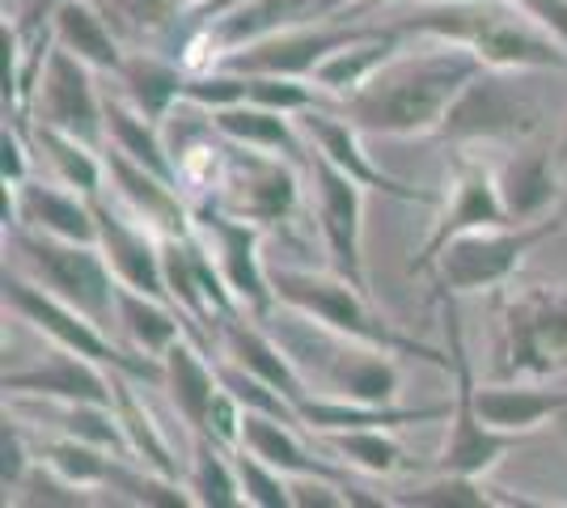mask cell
<instances>
[{
    "mask_svg": "<svg viewBox=\"0 0 567 508\" xmlns=\"http://www.w3.org/2000/svg\"><path fill=\"white\" fill-rule=\"evenodd\" d=\"M381 4H394V0H381Z\"/></svg>",
    "mask_w": 567,
    "mask_h": 508,
    "instance_id": "49",
    "label": "cell"
},
{
    "mask_svg": "<svg viewBox=\"0 0 567 508\" xmlns=\"http://www.w3.org/2000/svg\"><path fill=\"white\" fill-rule=\"evenodd\" d=\"M259 318H241V310L237 314H225L220 322H216V339H220V348H225V356L234 364H241L246 373H255V377H262V382H271L276 390H284L292 403H301L309 390V377L297 369V361H292V352L284 348L280 339H271L262 326H255Z\"/></svg>",
    "mask_w": 567,
    "mask_h": 508,
    "instance_id": "22",
    "label": "cell"
},
{
    "mask_svg": "<svg viewBox=\"0 0 567 508\" xmlns=\"http://www.w3.org/2000/svg\"><path fill=\"white\" fill-rule=\"evenodd\" d=\"M22 4H25V0H18V9H22Z\"/></svg>",
    "mask_w": 567,
    "mask_h": 508,
    "instance_id": "50",
    "label": "cell"
},
{
    "mask_svg": "<svg viewBox=\"0 0 567 508\" xmlns=\"http://www.w3.org/2000/svg\"><path fill=\"white\" fill-rule=\"evenodd\" d=\"M555 162H559V169H567V123H564V136H559V145H555Z\"/></svg>",
    "mask_w": 567,
    "mask_h": 508,
    "instance_id": "48",
    "label": "cell"
},
{
    "mask_svg": "<svg viewBox=\"0 0 567 508\" xmlns=\"http://www.w3.org/2000/svg\"><path fill=\"white\" fill-rule=\"evenodd\" d=\"M390 505L402 508H487L496 505L492 487H483V479L474 475H453V470H436V479L399 491V496H385Z\"/></svg>",
    "mask_w": 567,
    "mask_h": 508,
    "instance_id": "38",
    "label": "cell"
},
{
    "mask_svg": "<svg viewBox=\"0 0 567 508\" xmlns=\"http://www.w3.org/2000/svg\"><path fill=\"white\" fill-rule=\"evenodd\" d=\"M483 69L474 51L457 43H436L424 55H394L352 97H343L339 115L364 136H436L450 115L453 97Z\"/></svg>",
    "mask_w": 567,
    "mask_h": 508,
    "instance_id": "1",
    "label": "cell"
},
{
    "mask_svg": "<svg viewBox=\"0 0 567 508\" xmlns=\"http://www.w3.org/2000/svg\"><path fill=\"white\" fill-rule=\"evenodd\" d=\"M94 4L118 30V39L132 48L174 43L183 30V18H187V0H94Z\"/></svg>",
    "mask_w": 567,
    "mask_h": 508,
    "instance_id": "35",
    "label": "cell"
},
{
    "mask_svg": "<svg viewBox=\"0 0 567 508\" xmlns=\"http://www.w3.org/2000/svg\"><path fill=\"white\" fill-rule=\"evenodd\" d=\"M106 178H111V191H115L118 204L136 220H144L157 238H187L195 229L183 187H174L169 178L153 174L148 166L132 162L127 153H118L111 145H106Z\"/></svg>",
    "mask_w": 567,
    "mask_h": 508,
    "instance_id": "19",
    "label": "cell"
},
{
    "mask_svg": "<svg viewBox=\"0 0 567 508\" xmlns=\"http://www.w3.org/2000/svg\"><path fill=\"white\" fill-rule=\"evenodd\" d=\"M25 127H30L34 148H43L51 174H55L64 187L90 195V199L102 195V187H106V153H102V148L85 145V141H76L69 132L43 127V123H25Z\"/></svg>",
    "mask_w": 567,
    "mask_h": 508,
    "instance_id": "33",
    "label": "cell"
},
{
    "mask_svg": "<svg viewBox=\"0 0 567 508\" xmlns=\"http://www.w3.org/2000/svg\"><path fill=\"white\" fill-rule=\"evenodd\" d=\"M499 195H504V208L513 220H538L559 212V162L555 153L534 148L529 141L517 145V153L496 169Z\"/></svg>",
    "mask_w": 567,
    "mask_h": 508,
    "instance_id": "24",
    "label": "cell"
},
{
    "mask_svg": "<svg viewBox=\"0 0 567 508\" xmlns=\"http://www.w3.org/2000/svg\"><path fill=\"white\" fill-rule=\"evenodd\" d=\"M529 73L478 69L466 90L453 97L441 123L445 145H525L543 127V102L525 85Z\"/></svg>",
    "mask_w": 567,
    "mask_h": 508,
    "instance_id": "7",
    "label": "cell"
},
{
    "mask_svg": "<svg viewBox=\"0 0 567 508\" xmlns=\"http://www.w3.org/2000/svg\"><path fill=\"white\" fill-rule=\"evenodd\" d=\"M567 229V212H550L538 220H508V225H492V229H471L462 238H453L436 259H432V284L436 297H474V292L504 289L520 263L546 246L550 238H559Z\"/></svg>",
    "mask_w": 567,
    "mask_h": 508,
    "instance_id": "6",
    "label": "cell"
},
{
    "mask_svg": "<svg viewBox=\"0 0 567 508\" xmlns=\"http://www.w3.org/2000/svg\"><path fill=\"white\" fill-rule=\"evenodd\" d=\"M187 487L199 508H246V491H241L234 449L216 445L208 436H195Z\"/></svg>",
    "mask_w": 567,
    "mask_h": 508,
    "instance_id": "36",
    "label": "cell"
},
{
    "mask_svg": "<svg viewBox=\"0 0 567 508\" xmlns=\"http://www.w3.org/2000/svg\"><path fill=\"white\" fill-rule=\"evenodd\" d=\"M0 174H4V187H18L34 174L30 169V145L22 141L18 120H4V132H0Z\"/></svg>",
    "mask_w": 567,
    "mask_h": 508,
    "instance_id": "42",
    "label": "cell"
},
{
    "mask_svg": "<svg viewBox=\"0 0 567 508\" xmlns=\"http://www.w3.org/2000/svg\"><path fill=\"white\" fill-rule=\"evenodd\" d=\"M190 217H195V234L199 242L208 246L213 263L220 267L225 284L237 297V305L246 314H255L259 322L276 314V289H271V267H262L259 238L262 229L255 220L234 217L229 208H220L213 195H204L199 204H190Z\"/></svg>",
    "mask_w": 567,
    "mask_h": 508,
    "instance_id": "10",
    "label": "cell"
},
{
    "mask_svg": "<svg viewBox=\"0 0 567 508\" xmlns=\"http://www.w3.org/2000/svg\"><path fill=\"white\" fill-rule=\"evenodd\" d=\"M309 183L318 204V229L331 255V271L352 280L355 289L369 292V267H364V187L352 174L327 162L318 148H309Z\"/></svg>",
    "mask_w": 567,
    "mask_h": 508,
    "instance_id": "14",
    "label": "cell"
},
{
    "mask_svg": "<svg viewBox=\"0 0 567 508\" xmlns=\"http://www.w3.org/2000/svg\"><path fill=\"white\" fill-rule=\"evenodd\" d=\"M162 364H166L169 403L178 407V415H183V424H187L190 433H204L208 412H213V403L220 398V390H225L216 364L204 361V348L190 335L178 339L166 356H162Z\"/></svg>",
    "mask_w": 567,
    "mask_h": 508,
    "instance_id": "28",
    "label": "cell"
},
{
    "mask_svg": "<svg viewBox=\"0 0 567 508\" xmlns=\"http://www.w3.org/2000/svg\"><path fill=\"white\" fill-rule=\"evenodd\" d=\"M313 361H318V377L327 386L322 394H339V398H355V403H378V407L399 403L402 369L394 361V352H385V348L339 339L327 331V352H318Z\"/></svg>",
    "mask_w": 567,
    "mask_h": 508,
    "instance_id": "17",
    "label": "cell"
},
{
    "mask_svg": "<svg viewBox=\"0 0 567 508\" xmlns=\"http://www.w3.org/2000/svg\"><path fill=\"white\" fill-rule=\"evenodd\" d=\"M564 424H567V415H564Z\"/></svg>",
    "mask_w": 567,
    "mask_h": 508,
    "instance_id": "52",
    "label": "cell"
},
{
    "mask_svg": "<svg viewBox=\"0 0 567 508\" xmlns=\"http://www.w3.org/2000/svg\"><path fill=\"white\" fill-rule=\"evenodd\" d=\"M474 398L487 424L520 436L567 415V390H546L543 382H487L474 390Z\"/></svg>",
    "mask_w": 567,
    "mask_h": 508,
    "instance_id": "26",
    "label": "cell"
},
{
    "mask_svg": "<svg viewBox=\"0 0 567 508\" xmlns=\"http://www.w3.org/2000/svg\"><path fill=\"white\" fill-rule=\"evenodd\" d=\"M4 191L13 195V229H34V234H51V238H64V242H97L94 199L64 187L60 178L39 183L30 174L25 183L4 187Z\"/></svg>",
    "mask_w": 567,
    "mask_h": 508,
    "instance_id": "21",
    "label": "cell"
},
{
    "mask_svg": "<svg viewBox=\"0 0 567 508\" xmlns=\"http://www.w3.org/2000/svg\"><path fill=\"white\" fill-rule=\"evenodd\" d=\"M402 39H406L402 25H381L378 34H369V39H360V43H348V48H339L334 55H327V60L313 69L309 81L334 97H352L360 85L373 81L378 69H385V64L399 55Z\"/></svg>",
    "mask_w": 567,
    "mask_h": 508,
    "instance_id": "29",
    "label": "cell"
},
{
    "mask_svg": "<svg viewBox=\"0 0 567 508\" xmlns=\"http://www.w3.org/2000/svg\"><path fill=\"white\" fill-rule=\"evenodd\" d=\"M136 386H141V382L115 373V415H118V424H123V436H127V454H132V462L148 466V470H162V475H174V479H178V458H174L169 440L162 436V428H157V419H153L148 407L136 398Z\"/></svg>",
    "mask_w": 567,
    "mask_h": 508,
    "instance_id": "34",
    "label": "cell"
},
{
    "mask_svg": "<svg viewBox=\"0 0 567 508\" xmlns=\"http://www.w3.org/2000/svg\"><path fill=\"white\" fill-rule=\"evenodd\" d=\"M94 217H97V250L106 255V263H111L118 284L169 301L162 238H157L144 220L132 217L123 204H111L106 191L94 195ZM169 305H174V301H169Z\"/></svg>",
    "mask_w": 567,
    "mask_h": 508,
    "instance_id": "16",
    "label": "cell"
},
{
    "mask_svg": "<svg viewBox=\"0 0 567 508\" xmlns=\"http://www.w3.org/2000/svg\"><path fill=\"white\" fill-rule=\"evenodd\" d=\"M339 4H352L355 13H360V18H364V13H373V9H378L381 0H339Z\"/></svg>",
    "mask_w": 567,
    "mask_h": 508,
    "instance_id": "47",
    "label": "cell"
},
{
    "mask_svg": "<svg viewBox=\"0 0 567 508\" xmlns=\"http://www.w3.org/2000/svg\"><path fill=\"white\" fill-rule=\"evenodd\" d=\"M237 475H241V491L250 508H292V479L276 470L271 462H262L250 449H234Z\"/></svg>",
    "mask_w": 567,
    "mask_h": 508,
    "instance_id": "39",
    "label": "cell"
},
{
    "mask_svg": "<svg viewBox=\"0 0 567 508\" xmlns=\"http://www.w3.org/2000/svg\"><path fill=\"white\" fill-rule=\"evenodd\" d=\"M390 433L394 428H343V433H322V440L331 454H339V462L385 479V475L402 470V462H406L402 445Z\"/></svg>",
    "mask_w": 567,
    "mask_h": 508,
    "instance_id": "37",
    "label": "cell"
},
{
    "mask_svg": "<svg viewBox=\"0 0 567 508\" xmlns=\"http://www.w3.org/2000/svg\"><path fill=\"white\" fill-rule=\"evenodd\" d=\"M567 377V289L504 284L496 301L492 382H555Z\"/></svg>",
    "mask_w": 567,
    "mask_h": 508,
    "instance_id": "4",
    "label": "cell"
},
{
    "mask_svg": "<svg viewBox=\"0 0 567 508\" xmlns=\"http://www.w3.org/2000/svg\"><path fill=\"white\" fill-rule=\"evenodd\" d=\"M513 4H520L534 22H543L567 48V0H513Z\"/></svg>",
    "mask_w": 567,
    "mask_h": 508,
    "instance_id": "44",
    "label": "cell"
},
{
    "mask_svg": "<svg viewBox=\"0 0 567 508\" xmlns=\"http://www.w3.org/2000/svg\"><path fill=\"white\" fill-rule=\"evenodd\" d=\"M213 199L220 208H229L234 217L255 220L259 229H267L297 212L301 178L292 169V157H284V153L225 141V166H220Z\"/></svg>",
    "mask_w": 567,
    "mask_h": 508,
    "instance_id": "11",
    "label": "cell"
},
{
    "mask_svg": "<svg viewBox=\"0 0 567 508\" xmlns=\"http://www.w3.org/2000/svg\"><path fill=\"white\" fill-rule=\"evenodd\" d=\"M508 208H504V195H499V178L492 166H483V162H471V157H457V166H453V183H450V204H445V212L436 217L432 225V234H427V242L420 246V255L411 259V276H427V267L432 259L453 242V238H462V234H471V229H492V225H508Z\"/></svg>",
    "mask_w": 567,
    "mask_h": 508,
    "instance_id": "15",
    "label": "cell"
},
{
    "mask_svg": "<svg viewBox=\"0 0 567 508\" xmlns=\"http://www.w3.org/2000/svg\"><path fill=\"white\" fill-rule=\"evenodd\" d=\"M453 403H432V407H378V403H355V398H339V394H322L309 390L297 403L301 428L313 436L343 433V428H402V424H427V419H450Z\"/></svg>",
    "mask_w": 567,
    "mask_h": 508,
    "instance_id": "23",
    "label": "cell"
},
{
    "mask_svg": "<svg viewBox=\"0 0 567 508\" xmlns=\"http://www.w3.org/2000/svg\"><path fill=\"white\" fill-rule=\"evenodd\" d=\"M432 43H457L483 69L508 73H567V48L513 0H424L411 18L394 22Z\"/></svg>",
    "mask_w": 567,
    "mask_h": 508,
    "instance_id": "2",
    "label": "cell"
},
{
    "mask_svg": "<svg viewBox=\"0 0 567 508\" xmlns=\"http://www.w3.org/2000/svg\"><path fill=\"white\" fill-rule=\"evenodd\" d=\"M115 76L123 85V97L153 123H166L174 106H187L183 90H187L190 69L178 64V55H169V51H127Z\"/></svg>",
    "mask_w": 567,
    "mask_h": 508,
    "instance_id": "25",
    "label": "cell"
},
{
    "mask_svg": "<svg viewBox=\"0 0 567 508\" xmlns=\"http://www.w3.org/2000/svg\"><path fill=\"white\" fill-rule=\"evenodd\" d=\"M271 289H276V301L288 314L309 318L313 326L331 331L339 339H355V343H373V348H385L394 356H415V361H427L432 369H453L450 352H436L420 339L402 335L394 322L369 305V292L355 289L352 280H343L339 271H306V267H271Z\"/></svg>",
    "mask_w": 567,
    "mask_h": 508,
    "instance_id": "3",
    "label": "cell"
},
{
    "mask_svg": "<svg viewBox=\"0 0 567 508\" xmlns=\"http://www.w3.org/2000/svg\"><path fill=\"white\" fill-rule=\"evenodd\" d=\"M246 102H259V106H271V111H284V115H301L313 106V81L306 76H271V73H246Z\"/></svg>",
    "mask_w": 567,
    "mask_h": 508,
    "instance_id": "40",
    "label": "cell"
},
{
    "mask_svg": "<svg viewBox=\"0 0 567 508\" xmlns=\"http://www.w3.org/2000/svg\"><path fill=\"white\" fill-rule=\"evenodd\" d=\"M60 4H64V0H25L22 9L13 13V22L22 25V30H48Z\"/></svg>",
    "mask_w": 567,
    "mask_h": 508,
    "instance_id": "46",
    "label": "cell"
},
{
    "mask_svg": "<svg viewBox=\"0 0 567 508\" xmlns=\"http://www.w3.org/2000/svg\"><path fill=\"white\" fill-rule=\"evenodd\" d=\"M441 314H445V331H450V356H453V407H450V433L441 445L436 470H453V475H474L487 479L499 462L508 458L520 445V433H504L496 424H487L478 412V377H474L471 352H466V335L457 322V297H436Z\"/></svg>",
    "mask_w": 567,
    "mask_h": 508,
    "instance_id": "9",
    "label": "cell"
},
{
    "mask_svg": "<svg viewBox=\"0 0 567 508\" xmlns=\"http://www.w3.org/2000/svg\"><path fill=\"white\" fill-rule=\"evenodd\" d=\"M25 120L69 132L76 141L106 153V94H97L94 69L60 43H51V55L43 64V76H39V90L30 97Z\"/></svg>",
    "mask_w": 567,
    "mask_h": 508,
    "instance_id": "12",
    "label": "cell"
},
{
    "mask_svg": "<svg viewBox=\"0 0 567 508\" xmlns=\"http://www.w3.org/2000/svg\"><path fill=\"white\" fill-rule=\"evenodd\" d=\"M297 120H301V132L309 136V145L318 148L327 162H334L343 174H352L364 191H381V195H390V199H402V204H436V195L415 191V187L399 183L394 174H385V169L364 153V145H360L364 132L352 127L343 115H327V111L309 106V111H301Z\"/></svg>",
    "mask_w": 567,
    "mask_h": 508,
    "instance_id": "20",
    "label": "cell"
},
{
    "mask_svg": "<svg viewBox=\"0 0 567 508\" xmlns=\"http://www.w3.org/2000/svg\"><path fill=\"white\" fill-rule=\"evenodd\" d=\"M51 34L60 48H69L76 60H85L94 73H118L127 60L118 30L106 22V13L94 0H64L51 18Z\"/></svg>",
    "mask_w": 567,
    "mask_h": 508,
    "instance_id": "27",
    "label": "cell"
},
{
    "mask_svg": "<svg viewBox=\"0 0 567 508\" xmlns=\"http://www.w3.org/2000/svg\"><path fill=\"white\" fill-rule=\"evenodd\" d=\"M241 4H250V0H208V4L190 9L187 18H183V30H178V43H187L195 30L220 22V18H229V13H234V9H241Z\"/></svg>",
    "mask_w": 567,
    "mask_h": 508,
    "instance_id": "45",
    "label": "cell"
},
{
    "mask_svg": "<svg viewBox=\"0 0 567 508\" xmlns=\"http://www.w3.org/2000/svg\"><path fill=\"white\" fill-rule=\"evenodd\" d=\"M292 508H348V484L343 479H292Z\"/></svg>",
    "mask_w": 567,
    "mask_h": 508,
    "instance_id": "43",
    "label": "cell"
},
{
    "mask_svg": "<svg viewBox=\"0 0 567 508\" xmlns=\"http://www.w3.org/2000/svg\"><path fill=\"white\" fill-rule=\"evenodd\" d=\"M118 335L132 352L162 361L169 348L187 335V318L162 297H148V292L118 284Z\"/></svg>",
    "mask_w": 567,
    "mask_h": 508,
    "instance_id": "31",
    "label": "cell"
},
{
    "mask_svg": "<svg viewBox=\"0 0 567 508\" xmlns=\"http://www.w3.org/2000/svg\"><path fill=\"white\" fill-rule=\"evenodd\" d=\"M564 212H567V204H564Z\"/></svg>",
    "mask_w": 567,
    "mask_h": 508,
    "instance_id": "51",
    "label": "cell"
},
{
    "mask_svg": "<svg viewBox=\"0 0 567 508\" xmlns=\"http://www.w3.org/2000/svg\"><path fill=\"white\" fill-rule=\"evenodd\" d=\"M0 292H4V305L22 318V322H30L34 331H43L55 348H69L76 356H90L102 369L123 373V377H132L141 386H166V364L115 343L106 326H97L94 318L81 314L69 301H60L55 292H48L39 280H30V276H22L18 267L4 263V271H0Z\"/></svg>",
    "mask_w": 567,
    "mask_h": 508,
    "instance_id": "5",
    "label": "cell"
},
{
    "mask_svg": "<svg viewBox=\"0 0 567 508\" xmlns=\"http://www.w3.org/2000/svg\"><path fill=\"white\" fill-rule=\"evenodd\" d=\"M106 145L127 153L132 162L148 166L153 174L169 178L174 187H183V174L174 162V148L162 141V123L141 115L123 94H106Z\"/></svg>",
    "mask_w": 567,
    "mask_h": 508,
    "instance_id": "32",
    "label": "cell"
},
{
    "mask_svg": "<svg viewBox=\"0 0 567 508\" xmlns=\"http://www.w3.org/2000/svg\"><path fill=\"white\" fill-rule=\"evenodd\" d=\"M30 466H34V445H25L22 424H13L4 415V428H0V484H4V500H9V491L22 487Z\"/></svg>",
    "mask_w": 567,
    "mask_h": 508,
    "instance_id": "41",
    "label": "cell"
},
{
    "mask_svg": "<svg viewBox=\"0 0 567 508\" xmlns=\"http://www.w3.org/2000/svg\"><path fill=\"white\" fill-rule=\"evenodd\" d=\"M208 120H213V132L220 141L284 153L292 162H309V148L301 145V136L292 127L297 115H284V111H271V106H259V102H237V106L213 111Z\"/></svg>",
    "mask_w": 567,
    "mask_h": 508,
    "instance_id": "30",
    "label": "cell"
},
{
    "mask_svg": "<svg viewBox=\"0 0 567 508\" xmlns=\"http://www.w3.org/2000/svg\"><path fill=\"white\" fill-rule=\"evenodd\" d=\"M9 242L22 255L30 280L90 314L97 326L118 331V280L97 242H64L34 229H9Z\"/></svg>",
    "mask_w": 567,
    "mask_h": 508,
    "instance_id": "8",
    "label": "cell"
},
{
    "mask_svg": "<svg viewBox=\"0 0 567 508\" xmlns=\"http://www.w3.org/2000/svg\"><path fill=\"white\" fill-rule=\"evenodd\" d=\"M373 22H343V18H318V22L284 25L276 34H262L246 48L229 51L220 64L234 73H271V76H313V69L348 43L378 34Z\"/></svg>",
    "mask_w": 567,
    "mask_h": 508,
    "instance_id": "13",
    "label": "cell"
},
{
    "mask_svg": "<svg viewBox=\"0 0 567 508\" xmlns=\"http://www.w3.org/2000/svg\"><path fill=\"white\" fill-rule=\"evenodd\" d=\"M0 386L4 394L48 398V403H115V373L69 348H55L25 369H4Z\"/></svg>",
    "mask_w": 567,
    "mask_h": 508,
    "instance_id": "18",
    "label": "cell"
}]
</instances>
